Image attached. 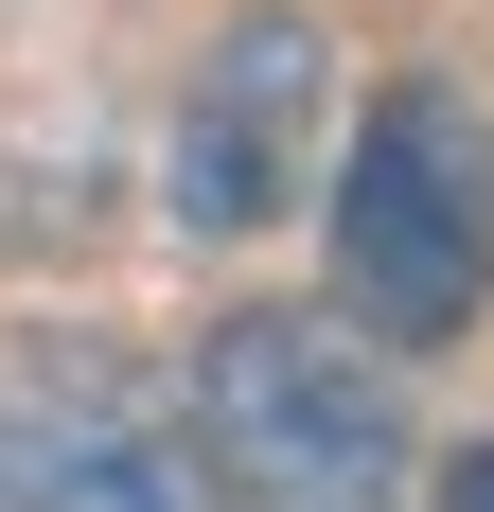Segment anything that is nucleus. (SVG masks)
<instances>
[{"instance_id": "nucleus-1", "label": "nucleus", "mask_w": 494, "mask_h": 512, "mask_svg": "<svg viewBox=\"0 0 494 512\" xmlns=\"http://www.w3.org/2000/svg\"><path fill=\"white\" fill-rule=\"evenodd\" d=\"M230 512H406V371L353 301H230L177 371Z\"/></svg>"}, {"instance_id": "nucleus-2", "label": "nucleus", "mask_w": 494, "mask_h": 512, "mask_svg": "<svg viewBox=\"0 0 494 512\" xmlns=\"http://www.w3.org/2000/svg\"><path fill=\"white\" fill-rule=\"evenodd\" d=\"M336 301L389 354H442L494 301V124L442 71L371 89V124L336 142Z\"/></svg>"}, {"instance_id": "nucleus-3", "label": "nucleus", "mask_w": 494, "mask_h": 512, "mask_svg": "<svg viewBox=\"0 0 494 512\" xmlns=\"http://www.w3.org/2000/svg\"><path fill=\"white\" fill-rule=\"evenodd\" d=\"M0 512H212V460L124 354L71 336L0 371Z\"/></svg>"}, {"instance_id": "nucleus-4", "label": "nucleus", "mask_w": 494, "mask_h": 512, "mask_svg": "<svg viewBox=\"0 0 494 512\" xmlns=\"http://www.w3.org/2000/svg\"><path fill=\"white\" fill-rule=\"evenodd\" d=\"M300 142H318V18H247L230 53L195 71V106H177V159H159V195H177V230H265V212L300 195Z\"/></svg>"}, {"instance_id": "nucleus-5", "label": "nucleus", "mask_w": 494, "mask_h": 512, "mask_svg": "<svg viewBox=\"0 0 494 512\" xmlns=\"http://www.w3.org/2000/svg\"><path fill=\"white\" fill-rule=\"evenodd\" d=\"M442 512H494V442H459V460H442Z\"/></svg>"}]
</instances>
